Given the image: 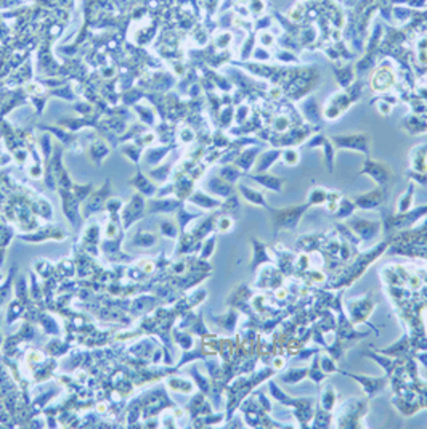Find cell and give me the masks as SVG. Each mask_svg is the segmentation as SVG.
Here are the masks:
<instances>
[{"label":"cell","instance_id":"obj_9","mask_svg":"<svg viewBox=\"0 0 427 429\" xmlns=\"http://www.w3.org/2000/svg\"><path fill=\"white\" fill-rule=\"evenodd\" d=\"M357 209V204L354 203V200H349V198H341L337 204V209H336V219L339 220H344V219H349V217L355 213Z\"/></svg>","mask_w":427,"mask_h":429},{"label":"cell","instance_id":"obj_20","mask_svg":"<svg viewBox=\"0 0 427 429\" xmlns=\"http://www.w3.org/2000/svg\"><path fill=\"white\" fill-rule=\"evenodd\" d=\"M320 365H321L323 371L326 373V374H328V373H334V371H337V366H336V363H334V360L331 358V357H328V356H323V357H321Z\"/></svg>","mask_w":427,"mask_h":429},{"label":"cell","instance_id":"obj_1","mask_svg":"<svg viewBox=\"0 0 427 429\" xmlns=\"http://www.w3.org/2000/svg\"><path fill=\"white\" fill-rule=\"evenodd\" d=\"M308 209V204H302V206H289V208H280V209H270L272 213V227L275 231L280 228L294 230L299 225L301 217L305 211Z\"/></svg>","mask_w":427,"mask_h":429},{"label":"cell","instance_id":"obj_16","mask_svg":"<svg viewBox=\"0 0 427 429\" xmlns=\"http://www.w3.org/2000/svg\"><path fill=\"white\" fill-rule=\"evenodd\" d=\"M308 376L315 381V383H321V381L326 378V373L323 371L321 365H320V360H318V357L313 358V362H311V366L308 368Z\"/></svg>","mask_w":427,"mask_h":429},{"label":"cell","instance_id":"obj_19","mask_svg":"<svg viewBox=\"0 0 427 429\" xmlns=\"http://www.w3.org/2000/svg\"><path fill=\"white\" fill-rule=\"evenodd\" d=\"M366 356H371L374 360H377V363L382 366V368L385 370V373H387V376H390L392 371H394V366H395V362H392V360H389L387 357H381V356H372V354H366Z\"/></svg>","mask_w":427,"mask_h":429},{"label":"cell","instance_id":"obj_10","mask_svg":"<svg viewBox=\"0 0 427 429\" xmlns=\"http://www.w3.org/2000/svg\"><path fill=\"white\" fill-rule=\"evenodd\" d=\"M240 188H241V193H243V196H244V200L249 201L250 204H255V206H262V208L272 209V208H268V204H267L265 198H263V195H262L260 192H257V190H252V188H247V187H244V185H241Z\"/></svg>","mask_w":427,"mask_h":429},{"label":"cell","instance_id":"obj_22","mask_svg":"<svg viewBox=\"0 0 427 429\" xmlns=\"http://www.w3.org/2000/svg\"><path fill=\"white\" fill-rule=\"evenodd\" d=\"M331 425V415L324 413V415H318L316 420L313 421V428H329Z\"/></svg>","mask_w":427,"mask_h":429},{"label":"cell","instance_id":"obj_6","mask_svg":"<svg viewBox=\"0 0 427 429\" xmlns=\"http://www.w3.org/2000/svg\"><path fill=\"white\" fill-rule=\"evenodd\" d=\"M424 215H427V206H419V208L406 211L403 214H395L392 217V225L408 227V225H413V223H416L419 219H423Z\"/></svg>","mask_w":427,"mask_h":429},{"label":"cell","instance_id":"obj_24","mask_svg":"<svg viewBox=\"0 0 427 429\" xmlns=\"http://www.w3.org/2000/svg\"><path fill=\"white\" fill-rule=\"evenodd\" d=\"M26 90L29 93H40L42 92V87L37 85L36 82H29V84H26Z\"/></svg>","mask_w":427,"mask_h":429},{"label":"cell","instance_id":"obj_25","mask_svg":"<svg viewBox=\"0 0 427 429\" xmlns=\"http://www.w3.org/2000/svg\"><path fill=\"white\" fill-rule=\"evenodd\" d=\"M410 177L411 179H416L419 183H421V185H427V175H421V174H418V172H415V174H410Z\"/></svg>","mask_w":427,"mask_h":429},{"label":"cell","instance_id":"obj_15","mask_svg":"<svg viewBox=\"0 0 427 429\" xmlns=\"http://www.w3.org/2000/svg\"><path fill=\"white\" fill-rule=\"evenodd\" d=\"M336 400H337V394L331 386H328L326 389L323 391L321 394V405L324 410H333L334 405H336Z\"/></svg>","mask_w":427,"mask_h":429},{"label":"cell","instance_id":"obj_7","mask_svg":"<svg viewBox=\"0 0 427 429\" xmlns=\"http://www.w3.org/2000/svg\"><path fill=\"white\" fill-rule=\"evenodd\" d=\"M333 142L339 148H352L368 153V135H352V137L342 135V137H334Z\"/></svg>","mask_w":427,"mask_h":429},{"label":"cell","instance_id":"obj_17","mask_svg":"<svg viewBox=\"0 0 427 429\" xmlns=\"http://www.w3.org/2000/svg\"><path fill=\"white\" fill-rule=\"evenodd\" d=\"M278 156H280V151H268V153H265L263 156H260V161H259V166H257V171H259V172L267 171V169L270 167V164H272V162H275V161L278 159Z\"/></svg>","mask_w":427,"mask_h":429},{"label":"cell","instance_id":"obj_2","mask_svg":"<svg viewBox=\"0 0 427 429\" xmlns=\"http://www.w3.org/2000/svg\"><path fill=\"white\" fill-rule=\"evenodd\" d=\"M345 225L354 230L357 236L365 243L372 241L379 233H381V222L379 220H366V219H358V217L350 219L349 217V220Z\"/></svg>","mask_w":427,"mask_h":429},{"label":"cell","instance_id":"obj_23","mask_svg":"<svg viewBox=\"0 0 427 429\" xmlns=\"http://www.w3.org/2000/svg\"><path fill=\"white\" fill-rule=\"evenodd\" d=\"M230 227H232V219H228V217H223V219H220L219 228H220L222 231H227Z\"/></svg>","mask_w":427,"mask_h":429},{"label":"cell","instance_id":"obj_13","mask_svg":"<svg viewBox=\"0 0 427 429\" xmlns=\"http://www.w3.org/2000/svg\"><path fill=\"white\" fill-rule=\"evenodd\" d=\"M413 193H415V187L410 185L408 190H406V193L398 200L397 213L395 214H403V213H406V211L411 209V206H413Z\"/></svg>","mask_w":427,"mask_h":429},{"label":"cell","instance_id":"obj_18","mask_svg":"<svg viewBox=\"0 0 427 429\" xmlns=\"http://www.w3.org/2000/svg\"><path fill=\"white\" fill-rule=\"evenodd\" d=\"M196 196L194 198L191 200L193 203H196L198 204V206H201V208H206V209H211V208H214V206H219V201H214V200H211V198H207V196H204L202 193H194Z\"/></svg>","mask_w":427,"mask_h":429},{"label":"cell","instance_id":"obj_5","mask_svg":"<svg viewBox=\"0 0 427 429\" xmlns=\"http://www.w3.org/2000/svg\"><path fill=\"white\" fill-rule=\"evenodd\" d=\"M385 201V190L384 188H376L371 190V192L357 196L354 203L357 204V209H363V211H369V209H376Z\"/></svg>","mask_w":427,"mask_h":429},{"label":"cell","instance_id":"obj_11","mask_svg":"<svg viewBox=\"0 0 427 429\" xmlns=\"http://www.w3.org/2000/svg\"><path fill=\"white\" fill-rule=\"evenodd\" d=\"M307 376H308V368H289L286 373L281 374L280 379L283 383H288V384H297Z\"/></svg>","mask_w":427,"mask_h":429},{"label":"cell","instance_id":"obj_8","mask_svg":"<svg viewBox=\"0 0 427 429\" xmlns=\"http://www.w3.org/2000/svg\"><path fill=\"white\" fill-rule=\"evenodd\" d=\"M254 179L260 183V185L267 187L268 190H273V192H278L280 193L283 190V183L284 180L280 179V177H275L272 174H262V175H255Z\"/></svg>","mask_w":427,"mask_h":429},{"label":"cell","instance_id":"obj_21","mask_svg":"<svg viewBox=\"0 0 427 429\" xmlns=\"http://www.w3.org/2000/svg\"><path fill=\"white\" fill-rule=\"evenodd\" d=\"M283 159L288 166H296L299 162V153L294 151V149H288V151H284Z\"/></svg>","mask_w":427,"mask_h":429},{"label":"cell","instance_id":"obj_4","mask_svg":"<svg viewBox=\"0 0 427 429\" xmlns=\"http://www.w3.org/2000/svg\"><path fill=\"white\" fill-rule=\"evenodd\" d=\"M360 174H368L369 177H372V179L379 183V187L385 185L392 177V171L389 166H385L382 162H377V161H371V159H366Z\"/></svg>","mask_w":427,"mask_h":429},{"label":"cell","instance_id":"obj_12","mask_svg":"<svg viewBox=\"0 0 427 429\" xmlns=\"http://www.w3.org/2000/svg\"><path fill=\"white\" fill-rule=\"evenodd\" d=\"M254 243V262H252V270H255L259 265L263 262H272V259L267 254V248L263 243H259L257 240H252Z\"/></svg>","mask_w":427,"mask_h":429},{"label":"cell","instance_id":"obj_3","mask_svg":"<svg viewBox=\"0 0 427 429\" xmlns=\"http://www.w3.org/2000/svg\"><path fill=\"white\" fill-rule=\"evenodd\" d=\"M342 373L347 374L349 378L355 379L357 383H360L368 397H374L376 394L384 391L385 387H387V383H389L387 374H385V376H381V378H372V376H366V374H355V373H347V371H342Z\"/></svg>","mask_w":427,"mask_h":429},{"label":"cell","instance_id":"obj_14","mask_svg":"<svg viewBox=\"0 0 427 429\" xmlns=\"http://www.w3.org/2000/svg\"><path fill=\"white\" fill-rule=\"evenodd\" d=\"M326 198H328L326 190L321 188V187H315L313 190H310L307 204H308V206H318V204L326 203Z\"/></svg>","mask_w":427,"mask_h":429}]
</instances>
